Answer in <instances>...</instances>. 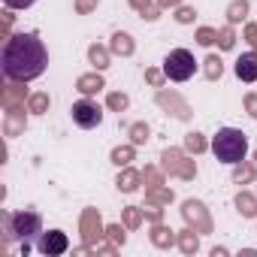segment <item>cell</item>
<instances>
[{"mask_svg": "<svg viewBox=\"0 0 257 257\" xmlns=\"http://www.w3.org/2000/svg\"><path fill=\"white\" fill-rule=\"evenodd\" d=\"M164 73L173 79V82H188L194 73H197V61L188 49H173L167 58H164Z\"/></svg>", "mask_w": 257, "mask_h": 257, "instance_id": "4", "label": "cell"}, {"mask_svg": "<svg viewBox=\"0 0 257 257\" xmlns=\"http://www.w3.org/2000/svg\"><path fill=\"white\" fill-rule=\"evenodd\" d=\"M112 40H115V43H112V49H115V52H121V55H131V52H134L131 37H127V34H115Z\"/></svg>", "mask_w": 257, "mask_h": 257, "instance_id": "8", "label": "cell"}, {"mask_svg": "<svg viewBox=\"0 0 257 257\" xmlns=\"http://www.w3.org/2000/svg\"><path fill=\"white\" fill-rule=\"evenodd\" d=\"M149 137V127H134V143H143Z\"/></svg>", "mask_w": 257, "mask_h": 257, "instance_id": "18", "label": "cell"}, {"mask_svg": "<svg viewBox=\"0 0 257 257\" xmlns=\"http://www.w3.org/2000/svg\"><path fill=\"white\" fill-rule=\"evenodd\" d=\"M100 88H103V79H100V76H97V79L88 76V79L79 82V91H82V94H94V91H100Z\"/></svg>", "mask_w": 257, "mask_h": 257, "instance_id": "9", "label": "cell"}, {"mask_svg": "<svg viewBox=\"0 0 257 257\" xmlns=\"http://www.w3.org/2000/svg\"><path fill=\"white\" fill-rule=\"evenodd\" d=\"M112 161L121 167V164H127V161H131V149H115L112 152Z\"/></svg>", "mask_w": 257, "mask_h": 257, "instance_id": "14", "label": "cell"}, {"mask_svg": "<svg viewBox=\"0 0 257 257\" xmlns=\"http://www.w3.org/2000/svg\"><path fill=\"white\" fill-rule=\"evenodd\" d=\"M4 224H7V239H19L25 254L31 251V242L43 236V221L37 212H13L4 218Z\"/></svg>", "mask_w": 257, "mask_h": 257, "instance_id": "3", "label": "cell"}, {"mask_svg": "<svg viewBox=\"0 0 257 257\" xmlns=\"http://www.w3.org/2000/svg\"><path fill=\"white\" fill-rule=\"evenodd\" d=\"M49 67V52L46 43L40 40V34L28 31V34H16L4 43L0 52V70L10 82H34L46 73Z\"/></svg>", "mask_w": 257, "mask_h": 257, "instance_id": "1", "label": "cell"}, {"mask_svg": "<svg viewBox=\"0 0 257 257\" xmlns=\"http://www.w3.org/2000/svg\"><path fill=\"white\" fill-rule=\"evenodd\" d=\"M179 0H161V7H176Z\"/></svg>", "mask_w": 257, "mask_h": 257, "instance_id": "25", "label": "cell"}, {"mask_svg": "<svg viewBox=\"0 0 257 257\" xmlns=\"http://www.w3.org/2000/svg\"><path fill=\"white\" fill-rule=\"evenodd\" d=\"M206 64H209V67H206V70H209V79H218L221 70H224V67H221V58H209Z\"/></svg>", "mask_w": 257, "mask_h": 257, "instance_id": "11", "label": "cell"}, {"mask_svg": "<svg viewBox=\"0 0 257 257\" xmlns=\"http://www.w3.org/2000/svg\"><path fill=\"white\" fill-rule=\"evenodd\" d=\"M248 43L257 49V28H248Z\"/></svg>", "mask_w": 257, "mask_h": 257, "instance_id": "22", "label": "cell"}, {"mask_svg": "<svg viewBox=\"0 0 257 257\" xmlns=\"http://www.w3.org/2000/svg\"><path fill=\"white\" fill-rule=\"evenodd\" d=\"M109 103H112L115 109H124V106H127V97H124V94H112V97H109Z\"/></svg>", "mask_w": 257, "mask_h": 257, "instance_id": "16", "label": "cell"}, {"mask_svg": "<svg viewBox=\"0 0 257 257\" xmlns=\"http://www.w3.org/2000/svg\"><path fill=\"white\" fill-rule=\"evenodd\" d=\"M91 61L103 70V67H106V55H103V49H91Z\"/></svg>", "mask_w": 257, "mask_h": 257, "instance_id": "15", "label": "cell"}, {"mask_svg": "<svg viewBox=\"0 0 257 257\" xmlns=\"http://www.w3.org/2000/svg\"><path fill=\"white\" fill-rule=\"evenodd\" d=\"M245 13H248V4H245V0H242V4H233V7H230V22H239Z\"/></svg>", "mask_w": 257, "mask_h": 257, "instance_id": "10", "label": "cell"}, {"mask_svg": "<svg viewBox=\"0 0 257 257\" xmlns=\"http://www.w3.org/2000/svg\"><path fill=\"white\" fill-rule=\"evenodd\" d=\"M236 76L242 82H257V52H248L236 61Z\"/></svg>", "mask_w": 257, "mask_h": 257, "instance_id": "7", "label": "cell"}, {"mask_svg": "<svg viewBox=\"0 0 257 257\" xmlns=\"http://www.w3.org/2000/svg\"><path fill=\"white\" fill-rule=\"evenodd\" d=\"M200 43H203V46H212V43H215V34H212V31H200Z\"/></svg>", "mask_w": 257, "mask_h": 257, "instance_id": "19", "label": "cell"}, {"mask_svg": "<svg viewBox=\"0 0 257 257\" xmlns=\"http://www.w3.org/2000/svg\"><path fill=\"white\" fill-rule=\"evenodd\" d=\"M73 121H76L79 127H85V131H91V127H97V124L103 121V112H100L97 103L79 100V103H73Z\"/></svg>", "mask_w": 257, "mask_h": 257, "instance_id": "5", "label": "cell"}, {"mask_svg": "<svg viewBox=\"0 0 257 257\" xmlns=\"http://www.w3.org/2000/svg\"><path fill=\"white\" fill-rule=\"evenodd\" d=\"M221 46H224V49H230V46H233V34H230V31H224V34H221Z\"/></svg>", "mask_w": 257, "mask_h": 257, "instance_id": "21", "label": "cell"}, {"mask_svg": "<svg viewBox=\"0 0 257 257\" xmlns=\"http://www.w3.org/2000/svg\"><path fill=\"white\" fill-rule=\"evenodd\" d=\"M191 19H194V13H191V10H182V13H179V22H191Z\"/></svg>", "mask_w": 257, "mask_h": 257, "instance_id": "23", "label": "cell"}, {"mask_svg": "<svg viewBox=\"0 0 257 257\" xmlns=\"http://www.w3.org/2000/svg\"><path fill=\"white\" fill-rule=\"evenodd\" d=\"M7 4V10H28V7H34L37 0H4Z\"/></svg>", "mask_w": 257, "mask_h": 257, "instance_id": "13", "label": "cell"}, {"mask_svg": "<svg viewBox=\"0 0 257 257\" xmlns=\"http://www.w3.org/2000/svg\"><path fill=\"white\" fill-rule=\"evenodd\" d=\"M188 149H194V152H200V149H203V140H200L197 134H191V137H188Z\"/></svg>", "mask_w": 257, "mask_h": 257, "instance_id": "17", "label": "cell"}, {"mask_svg": "<svg viewBox=\"0 0 257 257\" xmlns=\"http://www.w3.org/2000/svg\"><path fill=\"white\" fill-rule=\"evenodd\" d=\"M239 209H242L245 215H251V212H254V209H251V200H248V197H239Z\"/></svg>", "mask_w": 257, "mask_h": 257, "instance_id": "20", "label": "cell"}, {"mask_svg": "<svg viewBox=\"0 0 257 257\" xmlns=\"http://www.w3.org/2000/svg\"><path fill=\"white\" fill-rule=\"evenodd\" d=\"M91 7H94V0H79V10H82V13H88Z\"/></svg>", "mask_w": 257, "mask_h": 257, "instance_id": "24", "label": "cell"}, {"mask_svg": "<svg viewBox=\"0 0 257 257\" xmlns=\"http://www.w3.org/2000/svg\"><path fill=\"white\" fill-rule=\"evenodd\" d=\"M37 248H40L46 257H55V254H64V251L70 248V239H67L64 230H49V233H43V236L37 239Z\"/></svg>", "mask_w": 257, "mask_h": 257, "instance_id": "6", "label": "cell"}, {"mask_svg": "<svg viewBox=\"0 0 257 257\" xmlns=\"http://www.w3.org/2000/svg\"><path fill=\"white\" fill-rule=\"evenodd\" d=\"M118 188H121V191H137V176L127 173L124 179H118Z\"/></svg>", "mask_w": 257, "mask_h": 257, "instance_id": "12", "label": "cell"}, {"mask_svg": "<svg viewBox=\"0 0 257 257\" xmlns=\"http://www.w3.org/2000/svg\"><path fill=\"white\" fill-rule=\"evenodd\" d=\"M212 152L221 164L227 167H236L245 161V152H248V140L242 131H236V127H221V131L215 134L212 140Z\"/></svg>", "mask_w": 257, "mask_h": 257, "instance_id": "2", "label": "cell"}]
</instances>
